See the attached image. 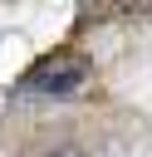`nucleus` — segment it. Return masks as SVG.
I'll return each instance as SVG.
<instances>
[{"mask_svg": "<svg viewBox=\"0 0 152 157\" xmlns=\"http://www.w3.org/2000/svg\"><path fill=\"white\" fill-rule=\"evenodd\" d=\"M88 78V64L83 59H44L25 74V88H39V93H74L78 83Z\"/></svg>", "mask_w": 152, "mask_h": 157, "instance_id": "1", "label": "nucleus"}, {"mask_svg": "<svg viewBox=\"0 0 152 157\" xmlns=\"http://www.w3.org/2000/svg\"><path fill=\"white\" fill-rule=\"evenodd\" d=\"M59 157H83V152H78V147H64V152H59Z\"/></svg>", "mask_w": 152, "mask_h": 157, "instance_id": "2", "label": "nucleus"}]
</instances>
